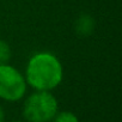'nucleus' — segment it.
<instances>
[{
    "instance_id": "obj_1",
    "label": "nucleus",
    "mask_w": 122,
    "mask_h": 122,
    "mask_svg": "<svg viewBox=\"0 0 122 122\" xmlns=\"http://www.w3.org/2000/svg\"><path fill=\"white\" fill-rule=\"evenodd\" d=\"M24 77L26 84L34 90L51 91L62 81L64 68L54 54L40 51L29 59Z\"/></svg>"
},
{
    "instance_id": "obj_2",
    "label": "nucleus",
    "mask_w": 122,
    "mask_h": 122,
    "mask_svg": "<svg viewBox=\"0 0 122 122\" xmlns=\"http://www.w3.org/2000/svg\"><path fill=\"white\" fill-rule=\"evenodd\" d=\"M57 111L59 102L50 91H35L23 104V117L26 122H51Z\"/></svg>"
},
{
    "instance_id": "obj_3",
    "label": "nucleus",
    "mask_w": 122,
    "mask_h": 122,
    "mask_svg": "<svg viewBox=\"0 0 122 122\" xmlns=\"http://www.w3.org/2000/svg\"><path fill=\"white\" fill-rule=\"evenodd\" d=\"M25 77L15 67L0 65V98L6 102H18L26 93Z\"/></svg>"
},
{
    "instance_id": "obj_4",
    "label": "nucleus",
    "mask_w": 122,
    "mask_h": 122,
    "mask_svg": "<svg viewBox=\"0 0 122 122\" xmlns=\"http://www.w3.org/2000/svg\"><path fill=\"white\" fill-rule=\"evenodd\" d=\"M74 29H76V32L81 37H86V36L91 35L95 30V19H93V17L87 15V13L80 15L77 18L76 23H74Z\"/></svg>"
},
{
    "instance_id": "obj_5",
    "label": "nucleus",
    "mask_w": 122,
    "mask_h": 122,
    "mask_svg": "<svg viewBox=\"0 0 122 122\" xmlns=\"http://www.w3.org/2000/svg\"><path fill=\"white\" fill-rule=\"evenodd\" d=\"M51 122H79V118L74 112L64 110V111H57Z\"/></svg>"
},
{
    "instance_id": "obj_6",
    "label": "nucleus",
    "mask_w": 122,
    "mask_h": 122,
    "mask_svg": "<svg viewBox=\"0 0 122 122\" xmlns=\"http://www.w3.org/2000/svg\"><path fill=\"white\" fill-rule=\"evenodd\" d=\"M11 55H12V51L9 43L5 42L4 40H0V65L7 64L11 59Z\"/></svg>"
},
{
    "instance_id": "obj_7",
    "label": "nucleus",
    "mask_w": 122,
    "mask_h": 122,
    "mask_svg": "<svg viewBox=\"0 0 122 122\" xmlns=\"http://www.w3.org/2000/svg\"><path fill=\"white\" fill-rule=\"evenodd\" d=\"M5 110H4V108L0 105V122H5Z\"/></svg>"
},
{
    "instance_id": "obj_8",
    "label": "nucleus",
    "mask_w": 122,
    "mask_h": 122,
    "mask_svg": "<svg viewBox=\"0 0 122 122\" xmlns=\"http://www.w3.org/2000/svg\"><path fill=\"white\" fill-rule=\"evenodd\" d=\"M10 122H24V121H19V120H15V121H10Z\"/></svg>"
}]
</instances>
